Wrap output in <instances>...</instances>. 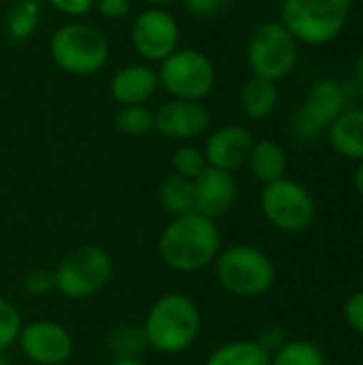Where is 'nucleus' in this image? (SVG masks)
<instances>
[{
  "label": "nucleus",
  "instance_id": "0eeeda50",
  "mask_svg": "<svg viewBox=\"0 0 363 365\" xmlns=\"http://www.w3.org/2000/svg\"><path fill=\"white\" fill-rule=\"evenodd\" d=\"M158 86L180 101H203L216 86V66L195 47H178L158 66Z\"/></svg>",
  "mask_w": 363,
  "mask_h": 365
},
{
  "label": "nucleus",
  "instance_id": "ea45409f",
  "mask_svg": "<svg viewBox=\"0 0 363 365\" xmlns=\"http://www.w3.org/2000/svg\"><path fill=\"white\" fill-rule=\"evenodd\" d=\"M362 242H363V225H362Z\"/></svg>",
  "mask_w": 363,
  "mask_h": 365
},
{
  "label": "nucleus",
  "instance_id": "cd10ccee",
  "mask_svg": "<svg viewBox=\"0 0 363 365\" xmlns=\"http://www.w3.org/2000/svg\"><path fill=\"white\" fill-rule=\"evenodd\" d=\"M21 289L30 297H47V295H51L56 291L53 269H45V267L30 269L21 280Z\"/></svg>",
  "mask_w": 363,
  "mask_h": 365
},
{
  "label": "nucleus",
  "instance_id": "72a5a7b5",
  "mask_svg": "<svg viewBox=\"0 0 363 365\" xmlns=\"http://www.w3.org/2000/svg\"><path fill=\"white\" fill-rule=\"evenodd\" d=\"M291 130H293V135H295V139H300V141H315L323 130L321 128H317L300 109L295 111V115H293V122H291Z\"/></svg>",
  "mask_w": 363,
  "mask_h": 365
},
{
  "label": "nucleus",
  "instance_id": "20e7f679",
  "mask_svg": "<svg viewBox=\"0 0 363 365\" xmlns=\"http://www.w3.org/2000/svg\"><path fill=\"white\" fill-rule=\"evenodd\" d=\"M49 56L53 64L75 77H88L109 62L107 36L86 21H68L49 38Z\"/></svg>",
  "mask_w": 363,
  "mask_h": 365
},
{
  "label": "nucleus",
  "instance_id": "c756f323",
  "mask_svg": "<svg viewBox=\"0 0 363 365\" xmlns=\"http://www.w3.org/2000/svg\"><path fill=\"white\" fill-rule=\"evenodd\" d=\"M94 9L105 19H124L126 15H131L133 4L131 0H96Z\"/></svg>",
  "mask_w": 363,
  "mask_h": 365
},
{
  "label": "nucleus",
  "instance_id": "7ed1b4c3",
  "mask_svg": "<svg viewBox=\"0 0 363 365\" xmlns=\"http://www.w3.org/2000/svg\"><path fill=\"white\" fill-rule=\"evenodd\" d=\"M218 284L235 297H261L276 282V265L261 248L250 244H231L214 261Z\"/></svg>",
  "mask_w": 363,
  "mask_h": 365
},
{
  "label": "nucleus",
  "instance_id": "f704fd0d",
  "mask_svg": "<svg viewBox=\"0 0 363 365\" xmlns=\"http://www.w3.org/2000/svg\"><path fill=\"white\" fill-rule=\"evenodd\" d=\"M107 365H148L141 357H122V359H111Z\"/></svg>",
  "mask_w": 363,
  "mask_h": 365
},
{
  "label": "nucleus",
  "instance_id": "6e6552de",
  "mask_svg": "<svg viewBox=\"0 0 363 365\" xmlns=\"http://www.w3.org/2000/svg\"><path fill=\"white\" fill-rule=\"evenodd\" d=\"M246 56L252 75L278 83L293 73L300 58V43L280 19L265 21L252 32Z\"/></svg>",
  "mask_w": 363,
  "mask_h": 365
},
{
  "label": "nucleus",
  "instance_id": "4c0bfd02",
  "mask_svg": "<svg viewBox=\"0 0 363 365\" xmlns=\"http://www.w3.org/2000/svg\"><path fill=\"white\" fill-rule=\"evenodd\" d=\"M145 4H150V6H160V9H165L167 4H173V2H180V0H143Z\"/></svg>",
  "mask_w": 363,
  "mask_h": 365
},
{
  "label": "nucleus",
  "instance_id": "473e14b6",
  "mask_svg": "<svg viewBox=\"0 0 363 365\" xmlns=\"http://www.w3.org/2000/svg\"><path fill=\"white\" fill-rule=\"evenodd\" d=\"M186 11L193 13L195 17H214L220 13L231 0H182Z\"/></svg>",
  "mask_w": 363,
  "mask_h": 365
},
{
  "label": "nucleus",
  "instance_id": "7c9ffc66",
  "mask_svg": "<svg viewBox=\"0 0 363 365\" xmlns=\"http://www.w3.org/2000/svg\"><path fill=\"white\" fill-rule=\"evenodd\" d=\"M344 319L347 323L359 334L363 336V291H357L353 293L347 304H344Z\"/></svg>",
  "mask_w": 363,
  "mask_h": 365
},
{
  "label": "nucleus",
  "instance_id": "2eb2a0df",
  "mask_svg": "<svg viewBox=\"0 0 363 365\" xmlns=\"http://www.w3.org/2000/svg\"><path fill=\"white\" fill-rule=\"evenodd\" d=\"M158 73L145 62H133L113 73L109 79V92L113 101L122 105H145L158 90Z\"/></svg>",
  "mask_w": 363,
  "mask_h": 365
},
{
  "label": "nucleus",
  "instance_id": "ddd939ff",
  "mask_svg": "<svg viewBox=\"0 0 363 365\" xmlns=\"http://www.w3.org/2000/svg\"><path fill=\"white\" fill-rule=\"evenodd\" d=\"M252 145H255V139L248 128L240 124H225L208 135L203 154H205L208 167L235 173L237 169L246 167Z\"/></svg>",
  "mask_w": 363,
  "mask_h": 365
},
{
  "label": "nucleus",
  "instance_id": "f3484780",
  "mask_svg": "<svg viewBox=\"0 0 363 365\" xmlns=\"http://www.w3.org/2000/svg\"><path fill=\"white\" fill-rule=\"evenodd\" d=\"M329 145L349 160H363V109L342 111L327 128Z\"/></svg>",
  "mask_w": 363,
  "mask_h": 365
},
{
  "label": "nucleus",
  "instance_id": "4468645a",
  "mask_svg": "<svg viewBox=\"0 0 363 365\" xmlns=\"http://www.w3.org/2000/svg\"><path fill=\"white\" fill-rule=\"evenodd\" d=\"M237 201V182L233 173L208 167L195 180V212L218 220L227 216Z\"/></svg>",
  "mask_w": 363,
  "mask_h": 365
},
{
  "label": "nucleus",
  "instance_id": "f257e3e1",
  "mask_svg": "<svg viewBox=\"0 0 363 365\" xmlns=\"http://www.w3.org/2000/svg\"><path fill=\"white\" fill-rule=\"evenodd\" d=\"M223 250V235L216 220L190 212L171 218L158 237L160 261L178 274H199L214 265Z\"/></svg>",
  "mask_w": 363,
  "mask_h": 365
},
{
  "label": "nucleus",
  "instance_id": "a211bd4d",
  "mask_svg": "<svg viewBox=\"0 0 363 365\" xmlns=\"http://www.w3.org/2000/svg\"><path fill=\"white\" fill-rule=\"evenodd\" d=\"M237 103H240V111L248 120L261 122L267 115H272V111L278 105V86L276 81L252 75L242 83Z\"/></svg>",
  "mask_w": 363,
  "mask_h": 365
},
{
  "label": "nucleus",
  "instance_id": "6ab92c4d",
  "mask_svg": "<svg viewBox=\"0 0 363 365\" xmlns=\"http://www.w3.org/2000/svg\"><path fill=\"white\" fill-rule=\"evenodd\" d=\"M246 165H248L252 178L257 182H261L263 186L287 178V154H285L282 145L276 143L274 139L255 141Z\"/></svg>",
  "mask_w": 363,
  "mask_h": 365
},
{
  "label": "nucleus",
  "instance_id": "b1692460",
  "mask_svg": "<svg viewBox=\"0 0 363 365\" xmlns=\"http://www.w3.org/2000/svg\"><path fill=\"white\" fill-rule=\"evenodd\" d=\"M113 124L126 137H145L154 130V111L148 105H122L116 111Z\"/></svg>",
  "mask_w": 363,
  "mask_h": 365
},
{
  "label": "nucleus",
  "instance_id": "bb28decb",
  "mask_svg": "<svg viewBox=\"0 0 363 365\" xmlns=\"http://www.w3.org/2000/svg\"><path fill=\"white\" fill-rule=\"evenodd\" d=\"M21 327H24V319L19 308L0 295V353L17 344Z\"/></svg>",
  "mask_w": 363,
  "mask_h": 365
},
{
  "label": "nucleus",
  "instance_id": "423d86ee",
  "mask_svg": "<svg viewBox=\"0 0 363 365\" xmlns=\"http://www.w3.org/2000/svg\"><path fill=\"white\" fill-rule=\"evenodd\" d=\"M353 0H285L280 21L306 45H327L344 30Z\"/></svg>",
  "mask_w": 363,
  "mask_h": 365
},
{
  "label": "nucleus",
  "instance_id": "412c9836",
  "mask_svg": "<svg viewBox=\"0 0 363 365\" xmlns=\"http://www.w3.org/2000/svg\"><path fill=\"white\" fill-rule=\"evenodd\" d=\"M203 365H272V355L255 340H233L216 346Z\"/></svg>",
  "mask_w": 363,
  "mask_h": 365
},
{
  "label": "nucleus",
  "instance_id": "4be33fe9",
  "mask_svg": "<svg viewBox=\"0 0 363 365\" xmlns=\"http://www.w3.org/2000/svg\"><path fill=\"white\" fill-rule=\"evenodd\" d=\"M105 349L111 355V359L141 357V353L148 349L141 325H137V323H118V325H113L105 336Z\"/></svg>",
  "mask_w": 363,
  "mask_h": 365
},
{
  "label": "nucleus",
  "instance_id": "2f4dec72",
  "mask_svg": "<svg viewBox=\"0 0 363 365\" xmlns=\"http://www.w3.org/2000/svg\"><path fill=\"white\" fill-rule=\"evenodd\" d=\"M58 13L68 15V17H83L90 11H94L96 0H47Z\"/></svg>",
  "mask_w": 363,
  "mask_h": 365
},
{
  "label": "nucleus",
  "instance_id": "aec40b11",
  "mask_svg": "<svg viewBox=\"0 0 363 365\" xmlns=\"http://www.w3.org/2000/svg\"><path fill=\"white\" fill-rule=\"evenodd\" d=\"M158 201L171 218L195 212V182L171 171L158 186Z\"/></svg>",
  "mask_w": 363,
  "mask_h": 365
},
{
  "label": "nucleus",
  "instance_id": "9b49d317",
  "mask_svg": "<svg viewBox=\"0 0 363 365\" xmlns=\"http://www.w3.org/2000/svg\"><path fill=\"white\" fill-rule=\"evenodd\" d=\"M17 346L21 355L34 365H64L75 351L71 331L51 319H36L24 323Z\"/></svg>",
  "mask_w": 363,
  "mask_h": 365
},
{
  "label": "nucleus",
  "instance_id": "f8f14e48",
  "mask_svg": "<svg viewBox=\"0 0 363 365\" xmlns=\"http://www.w3.org/2000/svg\"><path fill=\"white\" fill-rule=\"evenodd\" d=\"M212 124V113L203 101H165L154 111V130L165 139L188 143L208 133Z\"/></svg>",
  "mask_w": 363,
  "mask_h": 365
},
{
  "label": "nucleus",
  "instance_id": "5701e85b",
  "mask_svg": "<svg viewBox=\"0 0 363 365\" xmlns=\"http://www.w3.org/2000/svg\"><path fill=\"white\" fill-rule=\"evenodd\" d=\"M41 17L39 0H15L6 13V32L13 41H26Z\"/></svg>",
  "mask_w": 363,
  "mask_h": 365
},
{
  "label": "nucleus",
  "instance_id": "39448f33",
  "mask_svg": "<svg viewBox=\"0 0 363 365\" xmlns=\"http://www.w3.org/2000/svg\"><path fill=\"white\" fill-rule=\"evenodd\" d=\"M113 276L111 255L96 246L86 244L66 252L53 269L56 293L71 302H86L107 289Z\"/></svg>",
  "mask_w": 363,
  "mask_h": 365
},
{
  "label": "nucleus",
  "instance_id": "dca6fc26",
  "mask_svg": "<svg viewBox=\"0 0 363 365\" xmlns=\"http://www.w3.org/2000/svg\"><path fill=\"white\" fill-rule=\"evenodd\" d=\"M300 111L321 130H327L334 120L344 111V92L332 79H321L312 83L304 96Z\"/></svg>",
  "mask_w": 363,
  "mask_h": 365
},
{
  "label": "nucleus",
  "instance_id": "c85d7f7f",
  "mask_svg": "<svg viewBox=\"0 0 363 365\" xmlns=\"http://www.w3.org/2000/svg\"><path fill=\"white\" fill-rule=\"evenodd\" d=\"M255 342L263 351H267L270 355H274L287 342V334H285V329L280 325H267L265 329H261V334L255 338Z\"/></svg>",
  "mask_w": 363,
  "mask_h": 365
},
{
  "label": "nucleus",
  "instance_id": "a878e982",
  "mask_svg": "<svg viewBox=\"0 0 363 365\" xmlns=\"http://www.w3.org/2000/svg\"><path fill=\"white\" fill-rule=\"evenodd\" d=\"M208 169V160L201 148L190 145V143H180L173 154H171V171L186 178V180H197L203 171Z\"/></svg>",
  "mask_w": 363,
  "mask_h": 365
},
{
  "label": "nucleus",
  "instance_id": "e433bc0d",
  "mask_svg": "<svg viewBox=\"0 0 363 365\" xmlns=\"http://www.w3.org/2000/svg\"><path fill=\"white\" fill-rule=\"evenodd\" d=\"M355 77L363 86V47L362 51H359V56H357V62H355Z\"/></svg>",
  "mask_w": 363,
  "mask_h": 365
},
{
  "label": "nucleus",
  "instance_id": "58836bf2",
  "mask_svg": "<svg viewBox=\"0 0 363 365\" xmlns=\"http://www.w3.org/2000/svg\"><path fill=\"white\" fill-rule=\"evenodd\" d=\"M0 365H11V364H9V359H6V357H4L2 353H0Z\"/></svg>",
  "mask_w": 363,
  "mask_h": 365
},
{
  "label": "nucleus",
  "instance_id": "1a4fd4ad",
  "mask_svg": "<svg viewBox=\"0 0 363 365\" xmlns=\"http://www.w3.org/2000/svg\"><path fill=\"white\" fill-rule=\"evenodd\" d=\"M259 205L265 220L282 233H302L317 216V203L310 190L291 178L263 186Z\"/></svg>",
  "mask_w": 363,
  "mask_h": 365
},
{
  "label": "nucleus",
  "instance_id": "f03ea898",
  "mask_svg": "<svg viewBox=\"0 0 363 365\" xmlns=\"http://www.w3.org/2000/svg\"><path fill=\"white\" fill-rule=\"evenodd\" d=\"M145 344L158 355H182L201 334V310L186 293H165L152 302L141 323Z\"/></svg>",
  "mask_w": 363,
  "mask_h": 365
},
{
  "label": "nucleus",
  "instance_id": "393cba45",
  "mask_svg": "<svg viewBox=\"0 0 363 365\" xmlns=\"http://www.w3.org/2000/svg\"><path fill=\"white\" fill-rule=\"evenodd\" d=\"M272 365H327L323 351L308 340H287L274 355Z\"/></svg>",
  "mask_w": 363,
  "mask_h": 365
},
{
  "label": "nucleus",
  "instance_id": "9d476101",
  "mask_svg": "<svg viewBox=\"0 0 363 365\" xmlns=\"http://www.w3.org/2000/svg\"><path fill=\"white\" fill-rule=\"evenodd\" d=\"M131 45L145 64H160L180 47V24L167 9L150 6L133 19Z\"/></svg>",
  "mask_w": 363,
  "mask_h": 365
},
{
  "label": "nucleus",
  "instance_id": "c9c22d12",
  "mask_svg": "<svg viewBox=\"0 0 363 365\" xmlns=\"http://www.w3.org/2000/svg\"><path fill=\"white\" fill-rule=\"evenodd\" d=\"M353 184H355V190L363 197V160H359L357 169H355V178H353Z\"/></svg>",
  "mask_w": 363,
  "mask_h": 365
}]
</instances>
